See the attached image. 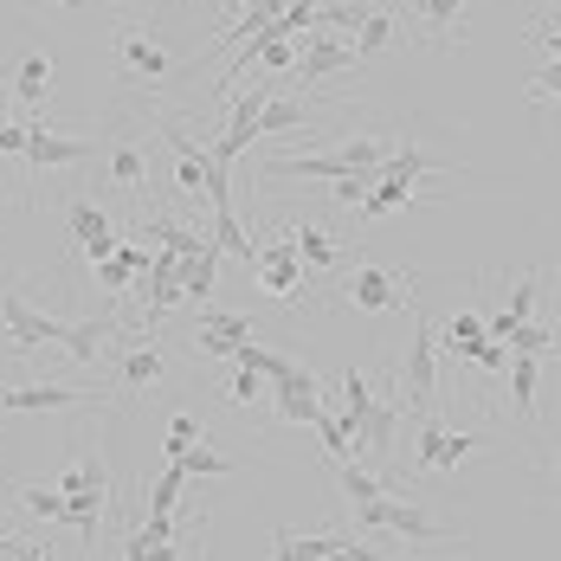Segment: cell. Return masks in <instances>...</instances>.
<instances>
[{
  "label": "cell",
  "mask_w": 561,
  "mask_h": 561,
  "mask_svg": "<svg viewBox=\"0 0 561 561\" xmlns=\"http://www.w3.org/2000/svg\"><path fill=\"white\" fill-rule=\"evenodd\" d=\"M368 187H375V174H342L330 194H336L342 207H362V201H368Z\"/></svg>",
  "instance_id": "7bdbcfd3"
},
{
  "label": "cell",
  "mask_w": 561,
  "mask_h": 561,
  "mask_svg": "<svg viewBox=\"0 0 561 561\" xmlns=\"http://www.w3.org/2000/svg\"><path fill=\"white\" fill-rule=\"evenodd\" d=\"M342 65H355V46H342L336 33H310V46H304V58L290 65V78H330V71H342Z\"/></svg>",
  "instance_id": "2e32d148"
},
{
  "label": "cell",
  "mask_w": 561,
  "mask_h": 561,
  "mask_svg": "<svg viewBox=\"0 0 561 561\" xmlns=\"http://www.w3.org/2000/svg\"><path fill=\"white\" fill-rule=\"evenodd\" d=\"M446 433L451 426H439L433 413L420 420V446H413V458H407V471H439V458H446Z\"/></svg>",
  "instance_id": "f546056e"
},
{
  "label": "cell",
  "mask_w": 561,
  "mask_h": 561,
  "mask_svg": "<svg viewBox=\"0 0 561 561\" xmlns=\"http://www.w3.org/2000/svg\"><path fill=\"white\" fill-rule=\"evenodd\" d=\"M162 375H169V355H162V348H149V342H142V348H129V355L116 362V388H129V393L156 388Z\"/></svg>",
  "instance_id": "ac0fdd59"
},
{
  "label": "cell",
  "mask_w": 561,
  "mask_h": 561,
  "mask_svg": "<svg viewBox=\"0 0 561 561\" xmlns=\"http://www.w3.org/2000/svg\"><path fill=\"white\" fill-rule=\"evenodd\" d=\"M58 491H65V497H78V491H111V465H104V451H78V458L65 465Z\"/></svg>",
  "instance_id": "44dd1931"
},
{
  "label": "cell",
  "mask_w": 561,
  "mask_h": 561,
  "mask_svg": "<svg viewBox=\"0 0 561 561\" xmlns=\"http://www.w3.org/2000/svg\"><path fill=\"white\" fill-rule=\"evenodd\" d=\"M0 323H7V348H13V355H39V348H53L58 330H65V317L33 310L20 290H7V297H0Z\"/></svg>",
  "instance_id": "5b68a950"
},
{
  "label": "cell",
  "mask_w": 561,
  "mask_h": 561,
  "mask_svg": "<svg viewBox=\"0 0 561 561\" xmlns=\"http://www.w3.org/2000/svg\"><path fill=\"white\" fill-rule=\"evenodd\" d=\"M252 272H259V284H265L272 297H297L304 278H310V272H304V259L290 252V239H265V245H259V259H252Z\"/></svg>",
  "instance_id": "30bf717a"
},
{
  "label": "cell",
  "mask_w": 561,
  "mask_h": 561,
  "mask_svg": "<svg viewBox=\"0 0 561 561\" xmlns=\"http://www.w3.org/2000/svg\"><path fill=\"white\" fill-rule=\"evenodd\" d=\"M0 149H7V156H26V123H7V116H0Z\"/></svg>",
  "instance_id": "bcb514c9"
},
{
  "label": "cell",
  "mask_w": 561,
  "mask_h": 561,
  "mask_svg": "<svg viewBox=\"0 0 561 561\" xmlns=\"http://www.w3.org/2000/svg\"><path fill=\"white\" fill-rule=\"evenodd\" d=\"M355 310H368V317H388V310H400L407 304V278L400 272H388V265H362L355 278H348V290H342Z\"/></svg>",
  "instance_id": "ba28073f"
},
{
  "label": "cell",
  "mask_w": 561,
  "mask_h": 561,
  "mask_svg": "<svg viewBox=\"0 0 561 561\" xmlns=\"http://www.w3.org/2000/svg\"><path fill=\"white\" fill-rule=\"evenodd\" d=\"M98 156V142H84V136H58L53 123H26V162L46 174V169H78V162H91Z\"/></svg>",
  "instance_id": "8992f818"
},
{
  "label": "cell",
  "mask_w": 561,
  "mask_h": 561,
  "mask_svg": "<svg viewBox=\"0 0 561 561\" xmlns=\"http://www.w3.org/2000/svg\"><path fill=\"white\" fill-rule=\"evenodd\" d=\"M433 323L413 310V342H407V368H400V381H407V407L426 420L433 413V388H439V355H433Z\"/></svg>",
  "instance_id": "3957f363"
},
{
  "label": "cell",
  "mask_w": 561,
  "mask_h": 561,
  "mask_svg": "<svg viewBox=\"0 0 561 561\" xmlns=\"http://www.w3.org/2000/svg\"><path fill=\"white\" fill-rule=\"evenodd\" d=\"M400 413L407 407H393V400H368L348 426H355V446L368 451V458H388L393 451V433H400Z\"/></svg>",
  "instance_id": "5bb4252c"
},
{
  "label": "cell",
  "mask_w": 561,
  "mask_h": 561,
  "mask_svg": "<svg viewBox=\"0 0 561 561\" xmlns=\"http://www.w3.org/2000/svg\"><path fill=\"white\" fill-rule=\"evenodd\" d=\"M214 245H220V259H259V239L245 232V220L232 214V207H214Z\"/></svg>",
  "instance_id": "7402d4cb"
},
{
  "label": "cell",
  "mask_w": 561,
  "mask_h": 561,
  "mask_svg": "<svg viewBox=\"0 0 561 561\" xmlns=\"http://www.w3.org/2000/svg\"><path fill=\"white\" fill-rule=\"evenodd\" d=\"M529 91H536V98H561V58H556V65H542V71L529 78Z\"/></svg>",
  "instance_id": "f6af8a7d"
},
{
  "label": "cell",
  "mask_w": 561,
  "mask_h": 561,
  "mask_svg": "<svg viewBox=\"0 0 561 561\" xmlns=\"http://www.w3.org/2000/svg\"><path fill=\"white\" fill-rule=\"evenodd\" d=\"M91 393L65 388V381H26V388H0V413H58V407H84Z\"/></svg>",
  "instance_id": "7c38bea8"
},
{
  "label": "cell",
  "mask_w": 561,
  "mask_h": 561,
  "mask_svg": "<svg viewBox=\"0 0 561 561\" xmlns=\"http://www.w3.org/2000/svg\"><path fill=\"white\" fill-rule=\"evenodd\" d=\"M214 278H220V252L181 259V297H187V304H207V297H214Z\"/></svg>",
  "instance_id": "cb8c5ba5"
},
{
  "label": "cell",
  "mask_w": 561,
  "mask_h": 561,
  "mask_svg": "<svg viewBox=\"0 0 561 561\" xmlns=\"http://www.w3.org/2000/svg\"><path fill=\"white\" fill-rule=\"evenodd\" d=\"M465 362H471V368H484V375H504V368H510V348H504V342H478Z\"/></svg>",
  "instance_id": "b9f144b4"
},
{
  "label": "cell",
  "mask_w": 561,
  "mask_h": 561,
  "mask_svg": "<svg viewBox=\"0 0 561 561\" xmlns=\"http://www.w3.org/2000/svg\"><path fill=\"white\" fill-rule=\"evenodd\" d=\"M368 400H375V381H368V375H362V368H342V413H348V420H355V413H362V407H368Z\"/></svg>",
  "instance_id": "8d00e7d4"
},
{
  "label": "cell",
  "mask_w": 561,
  "mask_h": 561,
  "mask_svg": "<svg viewBox=\"0 0 561 561\" xmlns=\"http://www.w3.org/2000/svg\"><path fill=\"white\" fill-rule=\"evenodd\" d=\"M53 7H91V0H53Z\"/></svg>",
  "instance_id": "816d5d0a"
},
{
  "label": "cell",
  "mask_w": 561,
  "mask_h": 561,
  "mask_svg": "<svg viewBox=\"0 0 561 561\" xmlns=\"http://www.w3.org/2000/svg\"><path fill=\"white\" fill-rule=\"evenodd\" d=\"M13 497H20V510L26 516H39V523H65V491H46V484H13Z\"/></svg>",
  "instance_id": "4dcf8cb0"
},
{
  "label": "cell",
  "mask_w": 561,
  "mask_h": 561,
  "mask_svg": "<svg viewBox=\"0 0 561 561\" xmlns=\"http://www.w3.org/2000/svg\"><path fill=\"white\" fill-rule=\"evenodd\" d=\"M162 136H169V149H174V181H181V194L207 207V169H214V149H201L187 129H162Z\"/></svg>",
  "instance_id": "4fadbf2b"
},
{
  "label": "cell",
  "mask_w": 561,
  "mask_h": 561,
  "mask_svg": "<svg viewBox=\"0 0 561 561\" xmlns=\"http://www.w3.org/2000/svg\"><path fill=\"white\" fill-rule=\"evenodd\" d=\"M529 304H536V278H516L510 284V310L504 317L510 323H529Z\"/></svg>",
  "instance_id": "ee69618b"
},
{
  "label": "cell",
  "mask_w": 561,
  "mask_h": 561,
  "mask_svg": "<svg viewBox=\"0 0 561 561\" xmlns=\"http://www.w3.org/2000/svg\"><path fill=\"white\" fill-rule=\"evenodd\" d=\"M252 317H239V310H207L201 304V317H194V348L201 355H232L239 342H252Z\"/></svg>",
  "instance_id": "8fae6325"
},
{
  "label": "cell",
  "mask_w": 561,
  "mask_h": 561,
  "mask_svg": "<svg viewBox=\"0 0 561 561\" xmlns=\"http://www.w3.org/2000/svg\"><path fill=\"white\" fill-rule=\"evenodd\" d=\"M239 7H259V0H239Z\"/></svg>",
  "instance_id": "f5cc1de1"
},
{
  "label": "cell",
  "mask_w": 561,
  "mask_h": 561,
  "mask_svg": "<svg viewBox=\"0 0 561 561\" xmlns=\"http://www.w3.org/2000/svg\"><path fill=\"white\" fill-rule=\"evenodd\" d=\"M484 446H491L484 433H446V458H439V471H446V465H465L471 451H484Z\"/></svg>",
  "instance_id": "f35d334b"
},
{
  "label": "cell",
  "mask_w": 561,
  "mask_h": 561,
  "mask_svg": "<svg viewBox=\"0 0 561 561\" xmlns=\"http://www.w3.org/2000/svg\"><path fill=\"white\" fill-rule=\"evenodd\" d=\"M355 523L362 529H388V536H407V542H446V523H433L420 504H400V497H375V504H355Z\"/></svg>",
  "instance_id": "277c9868"
},
{
  "label": "cell",
  "mask_w": 561,
  "mask_h": 561,
  "mask_svg": "<svg viewBox=\"0 0 561 561\" xmlns=\"http://www.w3.org/2000/svg\"><path fill=\"white\" fill-rule=\"evenodd\" d=\"M342 491H348V504H375V497H388V484H381L362 458H342Z\"/></svg>",
  "instance_id": "d6a6232c"
},
{
  "label": "cell",
  "mask_w": 561,
  "mask_h": 561,
  "mask_svg": "<svg viewBox=\"0 0 561 561\" xmlns=\"http://www.w3.org/2000/svg\"><path fill=\"white\" fill-rule=\"evenodd\" d=\"M104 504H111V491H78V497H65V523H71V529H78L84 542H98Z\"/></svg>",
  "instance_id": "d4e9b609"
},
{
  "label": "cell",
  "mask_w": 561,
  "mask_h": 561,
  "mask_svg": "<svg viewBox=\"0 0 561 561\" xmlns=\"http://www.w3.org/2000/svg\"><path fill=\"white\" fill-rule=\"evenodd\" d=\"M169 465H181L187 478H232V471H239V465H232L226 451H214V446H187L181 458H169Z\"/></svg>",
  "instance_id": "1f68e13d"
},
{
  "label": "cell",
  "mask_w": 561,
  "mask_h": 561,
  "mask_svg": "<svg viewBox=\"0 0 561 561\" xmlns=\"http://www.w3.org/2000/svg\"><path fill=\"white\" fill-rule=\"evenodd\" d=\"M123 561H156V556H149V542H142V536H123Z\"/></svg>",
  "instance_id": "c3c4849f"
},
{
  "label": "cell",
  "mask_w": 561,
  "mask_h": 561,
  "mask_svg": "<svg viewBox=\"0 0 561 561\" xmlns=\"http://www.w3.org/2000/svg\"><path fill=\"white\" fill-rule=\"evenodd\" d=\"M13 98L39 111V104L53 98V58H46V53H26V58H20V65H13Z\"/></svg>",
  "instance_id": "d6986e66"
},
{
  "label": "cell",
  "mask_w": 561,
  "mask_h": 561,
  "mask_svg": "<svg viewBox=\"0 0 561 561\" xmlns=\"http://www.w3.org/2000/svg\"><path fill=\"white\" fill-rule=\"evenodd\" d=\"M259 375H252V368H232V381H226V400H232V407H259Z\"/></svg>",
  "instance_id": "60d3db41"
},
{
  "label": "cell",
  "mask_w": 561,
  "mask_h": 561,
  "mask_svg": "<svg viewBox=\"0 0 561 561\" xmlns=\"http://www.w3.org/2000/svg\"><path fill=\"white\" fill-rule=\"evenodd\" d=\"M65 226H71V239H78V252H84L91 265H104L116 245H123V232L111 226V214H104L98 201H71V207H65Z\"/></svg>",
  "instance_id": "52a82bcc"
},
{
  "label": "cell",
  "mask_w": 561,
  "mask_h": 561,
  "mask_svg": "<svg viewBox=\"0 0 561 561\" xmlns=\"http://www.w3.org/2000/svg\"><path fill=\"white\" fill-rule=\"evenodd\" d=\"M111 58L129 84H162V78H174V58H169V46L156 39L149 20H123L116 39H111Z\"/></svg>",
  "instance_id": "7a4b0ae2"
},
{
  "label": "cell",
  "mask_w": 561,
  "mask_h": 561,
  "mask_svg": "<svg viewBox=\"0 0 561 561\" xmlns=\"http://www.w3.org/2000/svg\"><path fill=\"white\" fill-rule=\"evenodd\" d=\"M458 7H465V0H420V13H426V26H433L439 39L458 26Z\"/></svg>",
  "instance_id": "ab89813d"
},
{
  "label": "cell",
  "mask_w": 561,
  "mask_h": 561,
  "mask_svg": "<svg viewBox=\"0 0 561 561\" xmlns=\"http://www.w3.org/2000/svg\"><path fill=\"white\" fill-rule=\"evenodd\" d=\"M393 39H400V20H393V13H368V20L355 26V58H375V53H388Z\"/></svg>",
  "instance_id": "f1b7e54d"
},
{
  "label": "cell",
  "mask_w": 561,
  "mask_h": 561,
  "mask_svg": "<svg viewBox=\"0 0 561 561\" xmlns=\"http://www.w3.org/2000/svg\"><path fill=\"white\" fill-rule=\"evenodd\" d=\"M181 484H187V471H181V465H162V471L149 478V516H174Z\"/></svg>",
  "instance_id": "e575fe53"
},
{
  "label": "cell",
  "mask_w": 561,
  "mask_h": 561,
  "mask_svg": "<svg viewBox=\"0 0 561 561\" xmlns=\"http://www.w3.org/2000/svg\"><path fill=\"white\" fill-rule=\"evenodd\" d=\"M310 426H317V439H323V451H330V458H355V426H348V413H330V407H317V420H310Z\"/></svg>",
  "instance_id": "484cf974"
},
{
  "label": "cell",
  "mask_w": 561,
  "mask_h": 561,
  "mask_svg": "<svg viewBox=\"0 0 561 561\" xmlns=\"http://www.w3.org/2000/svg\"><path fill=\"white\" fill-rule=\"evenodd\" d=\"M510 407L516 420H536V355H510Z\"/></svg>",
  "instance_id": "83f0119b"
},
{
  "label": "cell",
  "mask_w": 561,
  "mask_h": 561,
  "mask_svg": "<svg viewBox=\"0 0 561 561\" xmlns=\"http://www.w3.org/2000/svg\"><path fill=\"white\" fill-rule=\"evenodd\" d=\"M556 330H542V323H516V330H510V355H549V348H556Z\"/></svg>",
  "instance_id": "d590c367"
},
{
  "label": "cell",
  "mask_w": 561,
  "mask_h": 561,
  "mask_svg": "<svg viewBox=\"0 0 561 561\" xmlns=\"http://www.w3.org/2000/svg\"><path fill=\"white\" fill-rule=\"evenodd\" d=\"M304 123H310V104H304V98H265L259 136H284V129H304Z\"/></svg>",
  "instance_id": "4316f807"
},
{
  "label": "cell",
  "mask_w": 561,
  "mask_h": 561,
  "mask_svg": "<svg viewBox=\"0 0 561 561\" xmlns=\"http://www.w3.org/2000/svg\"><path fill=\"white\" fill-rule=\"evenodd\" d=\"M317 407H323V393H317V375L310 368H290V375L272 381V413H278L284 426H310Z\"/></svg>",
  "instance_id": "9c48e42d"
},
{
  "label": "cell",
  "mask_w": 561,
  "mask_h": 561,
  "mask_svg": "<svg viewBox=\"0 0 561 561\" xmlns=\"http://www.w3.org/2000/svg\"><path fill=\"white\" fill-rule=\"evenodd\" d=\"M393 149L388 142H375V136H348L342 149H330V156H278L272 162V181H342V174H381V162H388Z\"/></svg>",
  "instance_id": "6da1fadb"
},
{
  "label": "cell",
  "mask_w": 561,
  "mask_h": 561,
  "mask_svg": "<svg viewBox=\"0 0 561 561\" xmlns=\"http://www.w3.org/2000/svg\"><path fill=\"white\" fill-rule=\"evenodd\" d=\"M111 336H116L111 317H84V323H65V330H58V348H65L78 368H91V362H104Z\"/></svg>",
  "instance_id": "9a60e30c"
},
{
  "label": "cell",
  "mask_w": 561,
  "mask_h": 561,
  "mask_svg": "<svg viewBox=\"0 0 561 561\" xmlns=\"http://www.w3.org/2000/svg\"><path fill=\"white\" fill-rule=\"evenodd\" d=\"M187 446H201V420H194V413H174V420H169V439H162V451H169V458H181Z\"/></svg>",
  "instance_id": "74e56055"
},
{
  "label": "cell",
  "mask_w": 561,
  "mask_h": 561,
  "mask_svg": "<svg viewBox=\"0 0 561 561\" xmlns=\"http://www.w3.org/2000/svg\"><path fill=\"white\" fill-rule=\"evenodd\" d=\"M272 549H278V561H304V549H297V529H278V536H272Z\"/></svg>",
  "instance_id": "7dc6e473"
},
{
  "label": "cell",
  "mask_w": 561,
  "mask_h": 561,
  "mask_svg": "<svg viewBox=\"0 0 561 561\" xmlns=\"http://www.w3.org/2000/svg\"><path fill=\"white\" fill-rule=\"evenodd\" d=\"M439 342H446L451 355H458V362H465V355H471V348H478V342H484V317H471V310H458V317H451L446 330H439Z\"/></svg>",
  "instance_id": "836d02e7"
},
{
  "label": "cell",
  "mask_w": 561,
  "mask_h": 561,
  "mask_svg": "<svg viewBox=\"0 0 561 561\" xmlns=\"http://www.w3.org/2000/svg\"><path fill=\"white\" fill-rule=\"evenodd\" d=\"M20 561H46V549H39V542H26V549H20Z\"/></svg>",
  "instance_id": "f907efd6"
},
{
  "label": "cell",
  "mask_w": 561,
  "mask_h": 561,
  "mask_svg": "<svg viewBox=\"0 0 561 561\" xmlns=\"http://www.w3.org/2000/svg\"><path fill=\"white\" fill-rule=\"evenodd\" d=\"M142 272H149V252H142V245H116L111 259L98 265V284H104V290H129Z\"/></svg>",
  "instance_id": "603a6c76"
},
{
  "label": "cell",
  "mask_w": 561,
  "mask_h": 561,
  "mask_svg": "<svg viewBox=\"0 0 561 561\" xmlns=\"http://www.w3.org/2000/svg\"><path fill=\"white\" fill-rule=\"evenodd\" d=\"M111 181L123 187V194H142V187H149V156H142L136 136H123V142L111 149Z\"/></svg>",
  "instance_id": "ffe728a7"
},
{
  "label": "cell",
  "mask_w": 561,
  "mask_h": 561,
  "mask_svg": "<svg viewBox=\"0 0 561 561\" xmlns=\"http://www.w3.org/2000/svg\"><path fill=\"white\" fill-rule=\"evenodd\" d=\"M284 232H290V252L304 259V272H336L342 265V245L323 226H284Z\"/></svg>",
  "instance_id": "e0dca14e"
},
{
  "label": "cell",
  "mask_w": 561,
  "mask_h": 561,
  "mask_svg": "<svg viewBox=\"0 0 561 561\" xmlns=\"http://www.w3.org/2000/svg\"><path fill=\"white\" fill-rule=\"evenodd\" d=\"M20 549H26V536H7L0 529V556H20Z\"/></svg>",
  "instance_id": "681fc988"
}]
</instances>
